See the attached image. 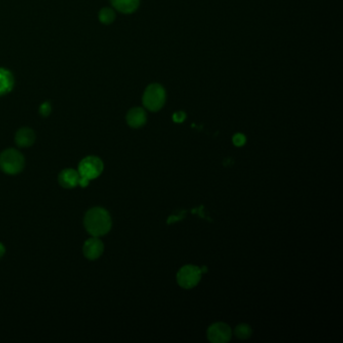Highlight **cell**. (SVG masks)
<instances>
[{
	"label": "cell",
	"instance_id": "cell-1",
	"mask_svg": "<svg viewBox=\"0 0 343 343\" xmlns=\"http://www.w3.org/2000/svg\"><path fill=\"white\" fill-rule=\"evenodd\" d=\"M84 227L92 237L107 235L112 229V218L109 211L101 206L90 208L84 217Z\"/></svg>",
	"mask_w": 343,
	"mask_h": 343
},
{
	"label": "cell",
	"instance_id": "cell-2",
	"mask_svg": "<svg viewBox=\"0 0 343 343\" xmlns=\"http://www.w3.org/2000/svg\"><path fill=\"white\" fill-rule=\"evenodd\" d=\"M25 159L21 152L10 148L0 154V169L8 175H16L23 170Z\"/></svg>",
	"mask_w": 343,
	"mask_h": 343
},
{
	"label": "cell",
	"instance_id": "cell-3",
	"mask_svg": "<svg viewBox=\"0 0 343 343\" xmlns=\"http://www.w3.org/2000/svg\"><path fill=\"white\" fill-rule=\"evenodd\" d=\"M142 102L144 107L151 112L161 110L166 102V92L164 88L159 84L149 85L143 94Z\"/></svg>",
	"mask_w": 343,
	"mask_h": 343
},
{
	"label": "cell",
	"instance_id": "cell-4",
	"mask_svg": "<svg viewBox=\"0 0 343 343\" xmlns=\"http://www.w3.org/2000/svg\"><path fill=\"white\" fill-rule=\"evenodd\" d=\"M201 270L197 266L186 265L182 267L177 273V283L184 289H191L195 287L201 279Z\"/></svg>",
	"mask_w": 343,
	"mask_h": 343
},
{
	"label": "cell",
	"instance_id": "cell-5",
	"mask_svg": "<svg viewBox=\"0 0 343 343\" xmlns=\"http://www.w3.org/2000/svg\"><path fill=\"white\" fill-rule=\"evenodd\" d=\"M104 170V163L97 156H87L79 163L78 172L80 176L86 177L89 180L98 178Z\"/></svg>",
	"mask_w": 343,
	"mask_h": 343
},
{
	"label": "cell",
	"instance_id": "cell-6",
	"mask_svg": "<svg viewBox=\"0 0 343 343\" xmlns=\"http://www.w3.org/2000/svg\"><path fill=\"white\" fill-rule=\"evenodd\" d=\"M206 335L210 342L226 343L232 337V329L228 324L218 322L208 327Z\"/></svg>",
	"mask_w": 343,
	"mask_h": 343
},
{
	"label": "cell",
	"instance_id": "cell-7",
	"mask_svg": "<svg viewBox=\"0 0 343 343\" xmlns=\"http://www.w3.org/2000/svg\"><path fill=\"white\" fill-rule=\"evenodd\" d=\"M104 253V244L98 237L88 239L83 246V254L90 261L101 257Z\"/></svg>",
	"mask_w": 343,
	"mask_h": 343
},
{
	"label": "cell",
	"instance_id": "cell-8",
	"mask_svg": "<svg viewBox=\"0 0 343 343\" xmlns=\"http://www.w3.org/2000/svg\"><path fill=\"white\" fill-rule=\"evenodd\" d=\"M79 180H80V173L78 170H75L73 168L64 169L63 172H60L58 176L59 184L66 189H72L78 186Z\"/></svg>",
	"mask_w": 343,
	"mask_h": 343
},
{
	"label": "cell",
	"instance_id": "cell-9",
	"mask_svg": "<svg viewBox=\"0 0 343 343\" xmlns=\"http://www.w3.org/2000/svg\"><path fill=\"white\" fill-rule=\"evenodd\" d=\"M127 124L134 129H138L143 127L147 122V115L144 109L140 107L132 108L126 116Z\"/></svg>",
	"mask_w": 343,
	"mask_h": 343
},
{
	"label": "cell",
	"instance_id": "cell-10",
	"mask_svg": "<svg viewBox=\"0 0 343 343\" xmlns=\"http://www.w3.org/2000/svg\"><path fill=\"white\" fill-rule=\"evenodd\" d=\"M14 141L17 146L25 148L31 146L35 141V133L28 127H22L15 133Z\"/></svg>",
	"mask_w": 343,
	"mask_h": 343
},
{
	"label": "cell",
	"instance_id": "cell-11",
	"mask_svg": "<svg viewBox=\"0 0 343 343\" xmlns=\"http://www.w3.org/2000/svg\"><path fill=\"white\" fill-rule=\"evenodd\" d=\"M111 4L119 12L130 14L138 9L140 0H111Z\"/></svg>",
	"mask_w": 343,
	"mask_h": 343
},
{
	"label": "cell",
	"instance_id": "cell-12",
	"mask_svg": "<svg viewBox=\"0 0 343 343\" xmlns=\"http://www.w3.org/2000/svg\"><path fill=\"white\" fill-rule=\"evenodd\" d=\"M14 87V77L12 73L4 68H0V97L10 93Z\"/></svg>",
	"mask_w": 343,
	"mask_h": 343
},
{
	"label": "cell",
	"instance_id": "cell-13",
	"mask_svg": "<svg viewBox=\"0 0 343 343\" xmlns=\"http://www.w3.org/2000/svg\"><path fill=\"white\" fill-rule=\"evenodd\" d=\"M99 19L103 24L109 25L113 23L116 19V13L113 8L110 7H104L99 12Z\"/></svg>",
	"mask_w": 343,
	"mask_h": 343
},
{
	"label": "cell",
	"instance_id": "cell-14",
	"mask_svg": "<svg viewBox=\"0 0 343 343\" xmlns=\"http://www.w3.org/2000/svg\"><path fill=\"white\" fill-rule=\"evenodd\" d=\"M252 328L248 324H240L235 329V335L240 339H247L252 335Z\"/></svg>",
	"mask_w": 343,
	"mask_h": 343
},
{
	"label": "cell",
	"instance_id": "cell-15",
	"mask_svg": "<svg viewBox=\"0 0 343 343\" xmlns=\"http://www.w3.org/2000/svg\"><path fill=\"white\" fill-rule=\"evenodd\" d=\"M233 143L236 146H238V147H241V146L245 145V143H246V136L244 134H242V133H237L233 137Z\"/></svg>",
	"mask_w": 343,
	"mask_h": 343
},
{
	"label": "cell",
	"instance_id": "cell-16",
	"mask_svg": "<svg viewBox=\"0 0 343 343\" xmlns=\"http://www.w3.org/2000/svg\"><path fill=\"white\" fill-rule=\"evenodd\" d=\"M51 112H52V106H51L50 102H46V103L40 105V107H39V114L42 117H48L51 114Z\"/></svg>",
	"mask_w": 343,
	"mask_h": 343
},
{
	"label": "cell",
	"instance_id": "cell-17",
	"mask_svg": "<svg viewBox=\"0 0 343 343\" xmlns=\"http://www.w3.org/2000/svg\"><path fill=\"white\" fill-rule=\"evenodd\" d=\"M172 119L175 123H182L185 119H186V114L182 111H179V112H176L173 114L172 116Z\"/></svg>",
	"mask_w": 343,
	"mask_h": 343
},
{
	"label": "cell",
	"instance_id": "cell-18",
	"mask_svg": "<svg viewBox=\"0 0 343 343\" xmlns=\"http://www.w3.org/2000/svg\"><path fill=\"white\" fill-rule=\"evenodd\" d=\"M90 181L88 178L86 177H83V176H80V180H79V185L82 186V187H87L89 184H90Z\"/></svg>",
	"mask_w": 343,
	"mask_h": 343
},
{
	"label": "cell",
	"instance_id": "cell-19",
	"mask_svg": "<svg viewBox=\"0 0 343 343\" xmlns=\"http://www.w3.org/2000/svg\"><path fill=\"white\" fill-rule=\"evenodd\" d=\"M4 254H5V247L3 244L0 243V259L4 256Z\"/></svg>",
	"mask_w": 343,
	"mask_h": 343
},
{
	"label": "cell",
	"instance_id": "cell-20",
	"mask_svg": "<svg viewBox=\"0 0 343 343\" xmlns=\"http://www.w3.org/2000/svg\"><path fill=\"white\" fill-rule=\"evenodd\" d=\"M200 270H201L202 273H206L207 272V268L206 267H202V268H200Z\"/></svg>",
	"mask_w": 343,
	"mask_h": 343
}]
</instances>
